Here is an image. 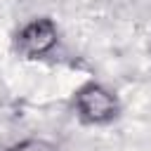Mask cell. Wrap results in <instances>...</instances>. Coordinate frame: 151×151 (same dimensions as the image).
Instances as JSON below:
<instances>
[{
  "mask_svg": "<svg viewBox=\"0 0 151 151\" xmlns=\"http://www.w3.org/2000/svg\"><path fill=\"white\" fill-rule=\"evenodd\" d=\"M76 116L87 125H109L120 116L118 97L101 83H85L73 97Z\"/></svg>",
  "mask_w": 151,
  "mask_h": 151,
  "instance_id": "1",
  "label": "cell"
},
{
  "mask_svg": "<svg viewBox=\"0 0 151 151\" xmlns=\"http://www.w3.org/2000/svg\"><path fill=\"white\" fill-rule=\"evenodd\" d=\"M57 42H59V28H57V24L50 17L31 19L14 35V47L26 59L45 57L47 52H52L57 47Z\"/></svg>",
  "mask_w": 151,
  "mask_h": 151,
  "instance_id": "2",
  "label": "cell"
},
{
  "mask_svg": "<svg viewBox=\"0 0 151 151\" xmlns=\"http://www.w3.org/2000/svg\"><path fill=\"white\" fill-rule=\"evenodd\" d=\"M5 151H59L57 144L47 142V139H38V137H28V139H21L12 146H7Z\"/></svg>",
  "mask_w": 151,
  "mask_h": 151,
  "instance_id": "3",
  "label": "cell"
},
{
  "mask_svg": "<svg viewBox=\"0 0 151 151\" xmlns=\"http://www.w3.org/2000/svg\"><path fill=\"white\" fill-rule=\"evenodd\" d=\"M149 54H151V45H149Z\"/></svg>",
  "mask_w": 151,
  "mask_h": 151,
  "instance_id": "4",
  "label": "cell"
}]
</instances>
